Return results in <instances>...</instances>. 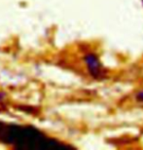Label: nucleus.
I'll list each match as a JSON object with an SVG mask.
<instances>
[{
    "label": "nucleus",
    "instance_id": "nucleus-1",
    "mask_svg": "<svg viewBox=\"0 0 143 150\" xmlns=\"http://www.w3.org/2000/svg\"><path fill=\"white\" fill-rule=\"evenodd\" d=\"M86 62L90 69V72L94 75V77H100L102 75L101 72V65L100 62H98L97 58L94 55H89L86 57Z\"/></svg>",
    "mask_w": 143,
    "mask_h": 150
}]
</instances>
